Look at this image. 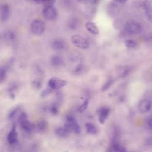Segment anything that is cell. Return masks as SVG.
Segmentation results:
<instances>
[{"label":"cell","instance_id":"6da1fadb","mask_svg":"<svg viewBox=\"0 0 152 152\" xmlns=\"http://www.w3.org/2000/svg\"><path fill=\"white\" fill-rule=\"evenodd\" d=\"M18 122L22 129L27 132H31L35 129V125L28 121L25 112H22L18 119Z\"/></svg>","mask_w":152,"mask_h":152},{"label":"cell","instance_id":"7a4b0ae2","mask_svg":"<svg viewBox=\"0 0 152 152\" xmlns=\"http://www.w3.org/2000/svg\"><path fill=\"white\" fill-rule=\"evenodd\" d=\"M64 127L70 133L73 132L76 134H79L80 132V125L75 119L71 115L66 116Z\"/></svg>","mask_w":152,"mask_h":152},{"label":"cell","instance_id":"3957f363","mask_svg":"<svg viewBox=\"0 0 152 152\" xmlns=\"http://www.w3.org/2000/svg\"><path fill=\"white\" fill-rule=\"evenodd\" d=\"M45 24L41 20H35L31 24V31L35 35H40L42 34L45 31Z\"/></svg>","mask_w":152,"mask_h":152},{"label":"cell","instance_id":"277c9868","mask_svg":"<svg viewBox=\"0 0 152 152\" xmlns=\"http://www.w3.org/2000/svg\"><path fill=\"white\" fill-rule=\"evenodd\" d=\"M125 30L130 34H137L141 31V26L137 22L134 21H129L126 23L125 25Z\"/></svg>","mask_w":152,"mask_h":152},{"label":"cell","instance_id":"5b68a950","mask_svg":"<svg viewBox=\"0 0 152 152\" xmlns=\"http://www.w3.org/2000/svg\"><path fill=\"white\" fill-rule=\"evenodd\" d=\"M71 41L74 45L80 48L85 49L89 47V42L88 41L78 34L73 35Z\"/></svg>","mask_w":152,"mask_h":152},{"label":"cell","instance_id":"8992f818","mask_svg":"<svg viewBox=\"0 0 152 152\" xmlns=\"http://www.w3.org/2000/svg\"><path fill=\"white\" fill-rule=\"evenodd\" d=\"M42 15L48 20L54 21L57 18L58 13L57 10L53 7H44L42 10Z\"/></svg>","mask_w":152,"mask_h":152},{"label":"cell","instance_id":"52a82bcc","mask_svg":"<svg viewBox=\"0 0 152 152\" xmlns=\"http://www.w3.org/2000/svg\"><path fill=\"white\" fill-rule=\"evenodd\" d=\"M67 84V82L65 80L58 78H54L50 79L48 81V85L53 90H58L64 88Z\"/></svg>","mask_w":152,"mask_h":152},{"label":"cell","instance_id":"ba28073f","mask_svg":"<svg viewBox=\"0 0 152 152\" xmlns=\"http://www.w3.org/2000/svg\"><path fill=\"white\" fill-rule=\"evenodd\" d=\"M143 9L148 19L152 22V0H146L143 4Z\"/></svg>","mask_w":152,"mask_h":152},{"label":"cell","instance_id":"9c48e42d","mask_svg":"<svg viewBox=\"0 0 152 152\" xmlns=\"http://www.w3.org/2000/svg\"><path fill=\"white\" fill-rule=\"evenodd\" d=\"M151 103L148 99H144L141 100L138 105L139 111L141 113H145L151 109Z\"/></svg>","mask_w":152,"mask_h":152},{"label":"cell","instance_id":"30bf717a","mask_svg":"<svg viewBox=\"0 0 152 152\" xmlns=\"http://www.w3.org/2000/svg\"><path fill=\"white\" fill-rule=\"evenodd\" d=\"M18 133L16 131V126L14 124L8 136V141L10 145L15 144L17 141Z\"/></svg>","mask_w":152,"mask_h":152},{"label":"cell","instance_id":"8fae6325","mask_svg":"<svg viewBox=\"0 0 152 152\" xmlns=\"http://www.w3.org/2000/svg\"><path fill=\"white\" fill-rule=\"evenodd\" d=\"M10 14V8L7 4L2 5L1 9V19L2 22H6L8 19Z\"/></svg>","mask_w":152,"mask_h":152},{"label":"cell","instance_id":"7c38bea8","mask_svg":"<svg viewBox=\"0 0 152 152\" xmlns=\"http://www.w3.org/2000/svg\"><path fill=\"white\" fill-rule=\"evenodd\" d=\"M109 112H110L109 109L106 107H103L99 110L98 114L99 115V121L100 123H104L105 120L109 115Z\"/></svg>","mask_w":152,"mask_h":152},{"label":"cell","instance_id":"4fadbf2b","mask_svg":"<svg viewBox=\"0 0 152 152\" xmlns=\"http://www.w3.org/2000/svg\"><path fill=\"white\" fill-rule=\"evenodd\" d=\"M86 27L89 32L93 34H97L99 33L98 28L94 23L88 22L86 23Z\"/></svg>","mask_w":152,"mask_h":152},{"label":"cell","instance_id":"5bb4252c","mask_svg":"<svg viewBox=\"0 0 152 152\" xmlns=\"http://www.w3.org/2000/svg\"><path fill=\"white\" fill-rule=\"evenodd\" d=\"M50 63L54 66H60L64 63L63 59L59 56H54L50 58Z\"/></svg>","mask_w":152,"mask_h":152},{"label":"cell","instance_id":"9a60e30c","mask_svg":"<svg viewBox=\"0 0 152 152\" xmlns=\"http://www.w3.org/2000/svg\"><path fill=\"white\" fill-rule=\"evenodd\" d=\"M70 132L66 129L62 127L57 128L55 130V134L59 137L65 138L68 136Z\"/></svg>","mask_w":152,"mask_h":152},{"label":"cell","instance_id":"2e32d148","mask_svg":"<svg viewBox=\"0 0 152 152\" xmlns=\"http://www.w3.org/2000/svg\"><path fill=\"white\" fill-rule=\"evenodd\" d=\"M85 127H86L87 132L89 134L95 135L97 133L98 129L96 127L91 123H87L85 124Z\"/></svg>","mask_w":152,"mask_h":152},{"label":"cell","instance_id":"e0dca14e","mask_svg":"<svg viewBox=\"0 0 152 152\" xmlns=\"http://www.w3.org/2000/svg\"><path fill=\"white\" fill-rule=\"evenodd\" d=\"M36 127L39 132H43L47 129L48 124L45 121H39L37 123Z\"/></svg>","mask_w":152,"mask_h":152},{"label":"cell","instance_id":"ac0fdd59","mask_svg":"<svg viewBox=\"0 0 152 152\" xmlns=\"http://www.w3.org/2000/svg\"><path fill=\"white\" fill-rule=\"evenodd\" d=\"M64 47V44L62 41H54L52 44V48L54 50H60L63 49Z\"/></svg>","mask_w":152,"mask_h":152},{"label":"cell","instance_id":"d6986e66","mask_svg":"<svg viewBox=\"0 0 152 152\" xmlns=\"http://www.w3.org/2000/svg\"><path fill=\"white\" fill-rule=\"evenodd\" d=\"M79 25V20L77 18H74L72 19L69 23V26L71 29L75 30L78 27Z\"/></svg>","mask_w":152,"mask_h":152},{"label":"cell","instance_id":"ffe728a7","mask_svg":"<svg viewBox=\"0 0 152 152\" xmlns=\"http://www.w3.org/2000/svg\"><path fill=\"white\" fill-rule=\"evenodd\" d=\"M5 38L9 41H14L15 39V34L11 31L7 32L5 34Z\"/></svg>","mask_w":152,"mask_h":152},{"label":"cell","instance_id":"44dd1931","mask_svg":"<svg viewBox=\"0 0 152 152\" xmlns=\"http://www.w3.org/2000/svg\"><path fill=\"white\" fill-rule=\"evenodd\" d=\"M19 108H20V106H17L16 107H14L13 109L10 110V112L8 115L9 119H10V120H12L13 118H14V117L16 115Z\"/></svg>","mask_w":152,"mask_h":152},{"label":"cell","instance_id":"7402d4cb","mask_svg":"<svg viewBox=\"0 0 152 152\" xmlns=\"http://www.w3.org/2000/svg\"><path fill=\"white\" fill-rule=\"evenodd\" d=\"M53 89L50 87L49 88L46 89L44 90L41 93V97L42 98H45L47 97L48 96H49L52 92H53Z\"/></svg>","mask_w":152,"mask_h":152},{"label":"cell","instance_id":"603a6c76","mask_svg":"<svg viewBox=\"0 0 152 152\" xmlns=\"http://www.w3.org/2000/svg\"><path fill=\"white\" fill-rule=\"evenodd\" d=\"M50 112L53 115H56L58 113V107L57 104H53L50 107Z\"/></svg>","mask_w":152,"mask_h":152},{"label":"cell","instance_id":"cb8c5ba5","mask_svg":"<svg viewBox=\"0 0 152 152\" xmlns=\"http://www.w3.org/2000/svg\"><path fill=\"white\" fill-rule=\"evenodd\" d=\"M7 76V70L4 67H1L0 69V81L1 83L5 80Z\"/></svg>","mask_w":152,"mask_h":152},{"label":"cell","instance_id":"d4e9b609","mask_svg":"<svg viewBox=\"0 0 152 152\" xmlns=\"http://www.w3.org/2000/svg\"><path fill=\"white\" fill-rule=\"evenodd\" d=\"M113 148L114 150L115 151H116V152H122L126 151L124 148L121 145L117 144V143L114 144L113 145Z\"/></svg>","mask_w":152,"mask_h":152},{"label":"cell","instance_id":"484cf974","mask_svg":"<svg viewBox=\"0 0 152 152\" xmlns=\"http://www.w3.org/2000/svg\"><path fill=\"white\" fill-rule=\"evenodd\" d=\"M56 0H42V3L44 7H53Z\"/></svg>","mask_w":152,"mask_h":152},{"label":"cell","instance_id":"4316f807","mask_svg":"<svg viewBox=\"0 0 152 152\" xmlns=\"http://www.w3.org/2000/svg\"><path fill=\"white\" fill-rule=\"evenodd\" d=\"M125 45L129 48H134L137 46V43L132 40H129L125 42Z\"/></svg>","mask_w":152,"mask_h":152},{"label":"cell","instance_id":"83f0119b","mask_svg":"<svg viewBox=\"0 0 152 152\" xmlns=\"http://www.w3.org/2000/svg\"><path fill=\"white\" fill-rule=\"evenodd\" d=\"M88 100H86L79 107L78 109V111L80 113H82V112H84L85 110L87 109L88 108Z\"/></svg>","mask_w":152,"mask_h":152},{"label":"cell","instance_id":"f1b7e54d","mask_svg":"<svg viewBox=\"0 0 152 152\" xmlns=\"http://www.w3.org/2000/svg\"><path fill=\"white\" fill-rule=\"evenodd\" d=\"M32 84L33 87L36 89H39L41 88L42 82L39 80H35L33 82Z\"/></svg>","mask_w":152,"mask_h":152},{"label":"cell","instance_id":"f546056e","mask_svg":"<svg viewBox=\"0 0 152 152\" xmlns=\"http://www.w3.org/2000/svg\"><path fill=\"white\" fill-rule=\"evenodd\" d=\"M145 144L147 145H152V137L147 139L145 141Z\"/></svg>","mask_w":152,"mask_h":152},{"label":"cell","instance_id":"4dcf8cb0","mask_svg":"<svg viewBox=\"0 0 152 152\" xmlns=\"http://www.w3.org/2000/svg\"><path fill=\"white\" fill-rule=\"evenodd\" d=\"M82 69V66L79 65V66L76 67L75 71V72L76 73L79 72L80 71H81Z\"/></svg>","mask_w":152,"mask_h":152},{"label":"cell","instance_id":"1f68e13d","mask_svg":"<svg viewBox=\"0 0 152 152\" xmlns=\"http://www.w3.org/2000/svg\"><path fill=\"white\" fill-rule=\"evenodd\" d=\"M115 2L118 3H124L127 1V0H114Z\"/></svg>","mask_w":152,"mask_h":152},{"label":"cell","instance_id":"d6a6232c","mask_svg":"<svg viewBox=\"0 0 152 152\" xmlns=\"http://www.w3.org/2000/svg\"><path fill=\"white\" fill-rule=\"evenodd\" d=\"M148 124L149 127H150L151 129H152V118L150 119L149 121H148Z\"/></svg>","mask_w":152,"mask_h":152},{"label":"cell","instance_id":"836d02e7","mask_svg":"<svg viewBox=\"0 0 152 152\" xmlns=\"http://www.w3.org/2000/svg\"><path fill=\"white\" fill-rule=\"evenodd\" d=\"M34 2L37 4H42V0H34Z\"/></svg>","mask_w":152,"mask_h":152},{"label":"cell","instance_id":"e575fe53","mask_svg":"<svg viewBox=\"0 0 152 152\" xmlns=\"http://www.w3.org/2000/svg\"><path fill=\"white\" fill-rule=\"evenodd\" d=\"M87 1H88V0H77V1L80 2V3H84V2Z\"/></svg>","mask_w":152,"mask_h":152}]
</instances>
